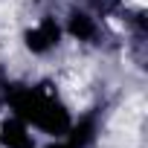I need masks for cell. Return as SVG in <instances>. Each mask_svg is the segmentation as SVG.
I'll return each mask as SVG.
<instances>
[{
	"mask_svg": "<svg viewBox=\"0 0 148 148\" xmlns=\"http://www.w3.org/2000/svg\"><path fill=\"white\" fill-rule=\"evenodd\" d=\"M9 105H12V110L18 113V119H23V122H32V125H38L41 131H47V134H67L70 131V113L64 110V105L52 96V93H47V90H41V87H23V90H12L9 93Z\"/></svg>",
	"mask_w": 148,
	"mask_h": 148,
	"instance_id": "obj_1",
	"label": "cell"
},
{
	"mask_svg": "<svg viewBox=\"0 0 148 148\" xmlns=\"http://www.w3.org/2000/svg\"><path fill=\"white\" fill-rule=\"evenodd\" d=\"M70 35H76L79 41H90L93 35H96V26H93V21L87 18V15H73L70 18Z\"/></svg>",
	"mask_w": 148,
	"mask_h": 148,
	"instance_id": "obj_5",
	"label": "cell"
},
{
	"mask_svg": "<svg viewBox=\"0 0 148 148\" xmlns=\"http://www.w3.org/2000/svg\"><path fill=\"white\" fill-rule=\"evenodd\" d=\"M47 148H70L67 142H55V145H47Z\"/></svg>",
	"mask_w": 148,
	"mask_h": 148,
	"instance_id": "obj_6",
	"label": "cell"
},
{
	"mask_svg": "<svg viewBox=\"0 0 148 148\" xmlns=\"http://www.w3.org/2000/svg\"><path fill=\"white\" fill-rule=\"evenodd\" d=\"M3 139L9 148H32V136L26 134V125H23V119H9L6 125H3V131H0Z\"/></svg>",
	"mask_w": 148,
	"mask_h": 148,
	"instance_id": "obj_3",
	"label": "cell"
},
{
	"mask_svg": "<svg viewBox=\"0 0 148 148\" xmlns=\"http://www.w3.org/2000/svg\"><path fill=\"white\" fill-rule=\"evenodd\" d=\"M58 38H61V26L52 18H44L35 29L26 32V47L32 52H47V49H52L58 44Z\"/></svg>",
	"mask_w": 148,
	"mask_h": 148,
	"instance_id": "obj_2",
	"label": "cell"
},
{
	"mask_svg": "<svg viewBox=\"0 0 148 148\" xmlns=\"http://www.w3.org/2000/svg\"><path fill=\"white\" fill-rule=\"evenodd\" d=\"M93 136H96V122H93V119H82L76 128L70 125V131H67V145H70V148H87V145L93 142Z\"/></svg>",
	"mask_w": 148,
	"mask_h": 148,
	"instance_id": "obj_4",
	"label": "cell"
}]
</instances>
